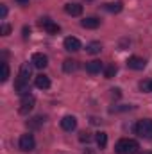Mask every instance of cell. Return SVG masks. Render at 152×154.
Segmentation results:
<instances>
[{"label": "cell", "mask_w": 152, "mask_h": 154, "mask_svg": "<svg viewBox=\"0 0 152 154\" xmlns=\"http://www.w3.org/2000/svg\"><path fill=\"white\" fill-rule=\"evenodd\" d=\"M114 151L118 154H138L140 151V145L136 140H131V138H122L116 142L114 145Z\"/></svg>", "instance_id": "1"}, {"label": "cell", "mask_w": 152, "mask_h": 154, "mask_svg": "<svg viewBox=\"0 0 152 154\" xmlns=\"http://www.w3.org/2000/svg\"><path fill=\"white\" fill-rule=\"evenodd\" d=\"M134 133H136L140 138L152 140V120H150V118L138 120V122H136V125H134Z\"/></svg>", "instance_id": "2"}, {"label": "cell", "mask_w": 152, "mask_h": 154, "mask_svg": "<svg viewBox=\"0 0 152 154\" xmlns=\"http://www.w3.org/2000/svg\"><path fill=\"white\" fill-rule=\"evenodd\" d=\"M34 104H36V99H34L31 93H29V95H23L22 100H20V108H18V111H20L22 115H29V113L32 111Z\"/></svg>", "instance_id": "3"}, {"label": "cell", "mask_w": 152, "mask_h": 154, "mask_svg": "<svg viewBox=\"0 0 152 154\" xmlns=\"http://www.w3.org/2000/svg\"><path fill=\"white\" fill-rule=\"evenodd\" d=\"M18 145H20V149H22L23 152H31V151H34V147H36V140H34L32 134L27 133V134H22V136H20Z\"/></svg>", "instance_id": "4"}, {"label": "cell", "mask_w": 152, "mask_h": 154, "mask_svg": "<svg viewBox=\"0 0 152 154\" xmlns=\"http://www.w3.org/2000/svg\"><path fill=\"white\" fill-rule=\"evenodd\" d=\"M39 25H41L48 34H57V32L61 31V27H59L57 23H54L52 20H48V18H41V20H39Z\"/></svg>", "instance_id": "5"}, {"label": "cell", "mask_w": 152, "mask_h": 154, "mask_svg": "<svg viewBox=\"0 0 152 154\" xmlns=\"http://www.w3.org/2000/svg\"><path fill=\"white\" fill-rule=\"evenodd\" d=\"M127 66H129L131 70H143V68L147 66V61H145L143 57L132 56V57H129V59H127Z\"/></svg>", "instance_id": "6"}, {"label": "cell", "mask_w": 152, "mask_h": 154, "mask_svg": "<svg viewBox=\"0 0 152 154\" xmlns=\"http://www.w3.org/2000/svg\"><path fill=\"white\" fill-rule=\"evenodd\" d=\"M31 63L34 65V68L43 70V68H47V65H48V57H47L45 54H41V52H36V54L32 56V61H31Z\"/></svg>", "instance_id": "7"}, {"label": "cell", "mask_w": 152, "mask_h": 154, "mask_svg": "<svg viewBox=\"0 0 152 154\" xmlns=\"http://www.w3.org/2000/svg\"><path fill=\"white\" fill-rule=\"evenodd\" d=\"M61 127L65 129V131H74L77 127V118L74 115H66L61 118Z\"/></svg>", "instance_id": "8"}, {"label": "cell", "mask_w": 152, "mask_h": 154, "mask_svg": "<svg viewBox=\"0 0 152 154\" xmlns=\"http://www.w3.org/2000/svg\"><path fill=\"white\" fill-rule=\"evenodd\" d=\"M14 88H16V91L23 97V95H29V91H31V86H29V81H23V79H20L18 77V81L14 82Z\"/></svg>", "instance_id": "9"}, {"label": "cell", "mask_w": 152, "mask_h": 154, "mask_svg": "<svg viewBox=\"0 0 152 154\" xmlns=\"http://www.w3.org/2000/svg\"><path fill=\"white\" fill-rule=\"evenodd\" d=\"M65 48L68 52H77L81 48V41L74 36H68V38H65Z\"/></svg>", "instance_id": "10"}, {"label": "cell", "mask_w": 152, "mask_h": 154, "mask_svg": "<svg viewBox=\"0 0 152 154\" xmlns=\"http://www.w3.org/2000/svg\"><path fill=\"white\" fill-rule=\"evenodd\" d=\"M65 11H66V14H70V16H81V14H82V5L72 2V4H66V5H65Z\"/></svg>", "instance_id": "11"}, {"label": "cell", "mask_w": 152, "mask_h": 154, "mask_svg": "<svg viewBox=\"0 0 152 154\" xmlns=\"http://www.w3.org/2000/svg\"><path fill=\"white\" fill-rule=\"evenodd\" d=\"M34 84H36V88H39V90H48L50 88V79L45 75V74H39L34 79Z\"/></svg>", "instance_id": "12"}, {"label": "cell", "mask_w": 152, "mask_h": 154, "mask_svg": "<svg viewBox=\"0 0 152 154\" xmlns=\"http://www.w3.org/2000/svg\"><path fill=\"white\" fill-rule=\"evenodd\" d=\"M81 25H82L84 29H97V27L100 25V18H97V16H90V18H84V20L81 22Z\"/></svg>", "instance_id": "13"}, {"label": "cell", "mask_w": 152, "mask_h": 154, "mask_svg": "<svg viewBox=\"0 0 152 154\" xmlns=\"http://www.w3.org/2000/svg\"><path fill=\"white\" fill-rule=\"evenodd\" d=\"M102 70V63L100 61H90V63H86V72L88 74H91V75H95V74H99Z\"/></svg>", "instance_id": "14"}, {"label": "cell", "mask_w": 152, "mask_h": 154, "mask_svg": "<svg viewBox=\"0 0 152 154\" xmlns=\"http://www.w3.org/2000/svg\"><path fill=\"white\" fill-rule=\"evenodd\" d=\"M32 66H34V65L23 63V65L20 66V79H23V81H29V77H31V74H32Z\"/></svg>", "instance_id": "15"}, {"label": "cell", "mask_w": 152, "mask_h": 154, "mask_svg": "<svg viewBox=\"0 0 152 154\" xmlns=\"http://www.w3.org/2000/svg\"><path fill=\"white\" fill-rule=\"evenodd\" d=\"M77 68H79V65H77L75 59H65V61H63V70H65L66 74H72V72H75Z\"/></svg>", "instance_id": "16"}, {"label": "cell", "mask_w": 152, "mask_h": 154, "mask_svg": "<svg viewBox=\"0 0 152 154\" xmlns=\"http://www.w3.org/2000/svg\"><path fill=\"white\" fill-rule=\"evenodd\" d=\"M104 9H106V11H109V13H114V14H116V13H120V11L123 9V4H122V2H109V4H106V5H104Z\"/></svg>", "instance_id": "17"}, {"label": "cell", "mask_w": 152, "mask_h": 154, "mask_svg": "<svg viewBox=\"0 0 152 154\" xmlns=\"http://www.w3.org/2000/svg\"><path fill=\"white\" fill-rule=\"evenodd\" d=\"M43 122H45L43 116H34V118H31V120L27 122V127H29V129H38V127L43 125Z\"/></svg>", "instance_id": "18"}, {"label": "cell", "mask_w": 152, "mask_h": 154, "mask_svg": "<svg viewBox=\"0 0 152 154\" xmlns=\"http://www.w3.org/2000/svg\"><path fill=\"white\" fill-rule=\"evenodd\" d=\"M100 50H102V45H100L99 41H91V43L86 47V52H88V54H100Z\"/></svg>", "instance_id": "19"}, {"label": "cell", "mask_w": 152, "mask_h": 154, "mask_svg": "<svg viewBox=\"0 0 152 154\" xmlns=\"http://www.w3.org/2000/svg\"><path fill=\"white\" fill-rule=\"evenodd\" d=\"M95 140H97V145L100 147V149H106V145H108V134L106 133H97V136H95Z\"/></svg>", "instance_id": "20"}, {"label": "cell", "mask_w": 152, "mask_h": 154, "mask_svg": "<svg viewBox=\"0 0 152 154\" xmlns=\"http://www.w3.org/2000/svg\"><path fill=\"white\" fill-rule=\"evenodd\" d=\"M140 90H141L143 93H150L152 91V79H143V81L140 82Z\"/></svg>", "instance_id": "21"}, {"label": "cell", "mask_w": 152, "mask_h": 154, "mask_svg": "<svg viewBox=\"0 0 152 154\" xmlns=\"http://www.w3.org/2000/svg\"><path fill=\"white\" fill-rule=\"evenodd\" d=\"M7 79H9V65L7 63H2V77H0V81L5 82Z\"/></svg>", "instance_id": "22"}, {"label": "cell", "mask_w": 152, "mask_h": 154, "mask_svg": "<svg viewBox=\"0 0 152 154\" xmlns=\"http://www.w3.org/2000/svg\"><path fill=\"white\" fill-rule=\"evenodd\" d=\"M114 74H116V66L114 65H109L108 68H106V72H104V75H106V79H113Z\"/></svg>", "instance_id": "23"}, {"label": "cell", "mask_w": 152, "mask_h": 154, "mask_svg": "<svg viewBox=\"0 0 152 154\" xmlns=\"http://www.w3.org/2000/svg\"><path fill=\"white\" fill-rule=\"evenodd\" d=\"M79 140H81V142H82V143H84V142H86V143H88V142H90V140H91V134H90V133H86V131H84V133H81V134H79Z\"/></svg>", "instance_id": "24"}, {"label": "cell", "mask_w": 152, "mask_h": 154, "mask_svg": "<svg viewBox=\"0 0 152 154\" xmlns=\"http://www.w3.org/2000/svg\"><path fill=\"white\" fill-rule=\"evenodd\" d=\"M0 32H2V36H9V32H11V25L4 23V25L0 27Z\"/></svg>", "instance_id": "25"}, {"label": "cell", "mask_w": 152, "mask_h": 154, "mask_svg": "<svg viewBox=\"0 0 152 154\" xmlns=\"http://www.w3.org/2000/svg\"><path fill=\"white\" fill-rule=\"evenodd\" d=\"M111 97H113V99H120V97H122V90H120V88H113V90H111Z\"/></svg>", "instance_id": "26"}, {"label": "cell", "mask_w": 152, "mask_h": 154, "mask_svg": "<svg viewBox=\"0 0 152 154\" xmlns=\"http://www.w3.org/2000/svg\"><path fill=\"white\" fill-rule=\"evenodd\" d=\"M0 16H2V18L7 16V7H5V5H0Z\"/></svg>", "instance_id": "27"}, {"label": "cell", "mask_w": 152, "mask_h": 154, "mask_svg": "<svg viewBox=\"0 0 152 154\" xmlns=\"http://www.w3.org/2000/svg\"><path fill=\"white\" fill-rule=\"evenodd\" d=\"M29 34H31V29L29 27H23V38H29Z\"/></svg>", "instance_id": "28"}, {"label": "cell", "mask_w": 152, "mask_h": 154, "mask_svg": "<svg viewBox=\"0 0 152 154\" xmlns=\"http://www.w3.org/2000/svg\"><path fill=\"white\" fill-rule=\"evenodd\" d=\"M18 4H29V0H16Z\"/></svg>", "instance_id": "29"}, {"label": "cell", "mask_w": 152, "mask_h": 154, "mask_svg": "<svg viewBox=\"0 0 152 154\" xmlns=\"http://www.w3.org/2000/svg\"><path fill=\"white\" fill-rule=\"evenodd\" d=\"M84 154H95V152H93V151H90V149H86V152H84Z\"/></svg>", "instance_id": "30"}, {"label": "cell", "mask_w": 152, "mask_h": 154, "mask_svg": "<svg viewBox=\"0 0 152 154\" xmlns=\"http://www.w3.org/2000/svg\"><path fill=\"white\" fill-rule=\"evenodd\" d=\"M143 154H152V152H143Z\"/></svg>", "instance_id": "31"}]
</instances>
